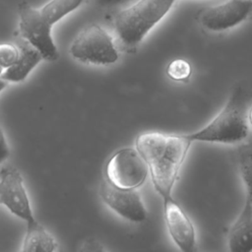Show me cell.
I'll return each instance as SVG.
<instances>
[{"label": "cell", "mask_w": 252, "mask_h": 252, "mask_svg": "<svg viewBox=\"0 0 252 252\" xmlns=\"http://www.w3.org/2000/svg\"><path fill=\"white\" fill-rule=\"evenodd\" d=\"M191 143L185 134L153 131L137 137L136 150L146 161L154 187L162 199L172 196L174 183Z\"/></svg>", "instance_id": "cell-1"}, {"label": "cell", "mask_w": 252, "mask_h": 252, "mask_svg": "<svg viewBox=\"0 0 252 252\" xmlns=\"http://www.w3.org/2000/svg\"><path fill=\"white\" fill-rule=\"evenodd\" d=\"M248 120L245 115V99L241 87H235L221 110L205 127L186 137L191 141L234 144L248 136Z\"/></svg>", "instance_id": "cell-2"}, {"label": "cell", "mask_w": 252, "mask_h": 252, "mask_svg": "<svg viewBox=\"0 0 252 252\" xmlns=\"http://www.w3.org/2000/svg\"><path fill=\"white\" fill-rule=\"evenodd\" d=\"M175 0H138L121 10L114 19L120 40L128 46L139 44L167 14Z\"/></svg>", "instance_id": "cell-3"}, {"label": "cell", "mask_w": 252, "mask_h": 252, "mask_svg": "<svg viewBox=\"0 0 252 252\" xmlns=\"http://www.w3.org/2000/svg\"><path fill=\"white\" fill-rule=\"evenodd\" d=\"M73 58L96 65H107L118 60V52L111 35L99 25L92 24L82 30L70 46Z\"/></svg>", "instance_id": "cell-4"}, {"label": "cell", "mask_w": 252, "mask_h": 252, "mask_svg": "<svg viewBox=\"0 0 252 252\" xmlns=\"http://www.w3.org/2000/svg\"><path fill=\"white\" fill-rule=\"evenodd\" d=\"M149 169L140 153L123 148L114 153L105 166L106 180L124 189H137L146 180Z\"/></svg>", "instance_id": "cell-5"}, {"label": "cell", "mask_w": 252, "mask_h": 252, "mask_svg": "<svg viewBox=\"0 0 252 252\" xmlns=\"http://www.w3.org/2000/svg\"><path fill=\"white\" fill-rule=\"evenodd\" d=\"M19 29L21 35L39 51L42 58L54 61L59 53L52 38L51 30L41 23L33 13L32 6L22 3L19 6Z\"/></svg>", "instance_id": "cell-6"}, {"label": "cell", "mask_w": 252, "mask_h": 252, "mask_svg": "<svg viewBox=\"0 0 252 252\" xmlns=\"http://www.w3.org/2000/svg\"><path fill=\"white\" fill-rule=\"evenodd\" d=\"M99 195L110 209L127 220L142 222L147 219V210L136 189L119 188L105 179L100 184Z\"/></svg>", "instance_id": "cell-7"}, {"label": "cell", "mask_w": 252, "mask_h": 252, "mask_svg": "<svg viewBox=\"0 0 252 252\" xmlns=\"http://www.w3.org/2000/svg\"><path fill=\"white\" fill-rule=\"evenodd\" d=\"M0 204L26 221L34 219L24 179L16 168L5 167L0 171Z\"/></svg>", "instance_id": "cell-8"}, {"label": "cell", "mask_w": 252, "mask_h": 252, "mask_svg": "<svg viewBox=\"0 0 252 252\" xmlns=\"http://www.w3.org/2000/svg\"><path fill=\"white\" fill-rule=\"evenodd\" d=\"M252 12V0H228L204 10L200 24L212 32H221L235 27Z\"/></svg>", "instance_id": "cell-9"}, {"label": "cell", "mask_w": 252, "mask_h": 252, "mask_svg": "<svg viewBox=\"0 0 252 252\" xmlns=\"http://www.w3.org/2000/svg\"><path fill=\"white\" fill-rule=\"evenodd\" d=\"M163 218L167 230L180 250L193 252L196 250L195 228L187 214L171 197L163 198Z\"/></svg>", "instance_id": "cell-10"}, {"label": "cell", "mask_w": 252, "mask_h": 252, "mask_svg": "<svg viewBox=\"0 0 252 252\" xmlns=\"http://www.w3.org/2000/svg\"><path fill=\"white\" fill-rule=\"evenodd\" d=\"M228 246L232 252L252 251V201L245 198L241 212L230 227Z\"/></svg>", "instance_id": "cell-11"}, {"label": "cell", "mask_w": 252, "mask_h": 252, "mask_svg": "<svg viewBox=\"0 0 252 252\" xmlns=\"http://www.w3.org/2000/svg\"><path fill=\"white\" fill-rule=\"evenodd\" d=\"M20 55L18 60L1 74V78L7 82H21L24 81L31 71L43 59L37 49L31 45L26 39L17 42Z\"/></svg>", "instance_id": "cell-12"}, {"label": "cell", "mask_w": 252, "mask_h": 252, "mask_svg": "<svg viewBox=\"0 0 252 252\" xmlns=\"http://www.w3.org/2000/svg\"><path fill=\"white\" fill-rule=\"evenodd\" d=\"M56 249V240L35 219L27 221V231L22 247L23 251L52 252Z\"/></svg>", "instance_id": "cell-13"}, {"label": "cell", "mask_w": 252, "mask_h": 252, "mask_svg": "<svg viewBox=\"0 0 252 252\" xmlns=\"http://www.w3.org/2000/svg\"><path fill=\"white\" fill-rule=\"evenodd\" d=\"M83 0H49L39 8L33 7L36 18L49 28L65 16L75 11L82 4Z\"/></svg>", "instance_id": "cell-14"}, {"label": "cell", "mask_w": 252, "mask_h": 252, "mask_svg": "<svg viewBox=\"0 0 252 252\" xmlns=\"http://www.w3.org/2000/svg\"><path fill=\"white\" fill-rule=\"evenodd\" d=\"M238 161L240 175L246 190L245 198L252 201V141L239 147Z\"/></svg>", "instance_id": "cell-15"}, {"label": "cell", "mask_w": 252, "mask_h": 252, "mask_svg": "<svg viewBox=\"0 0 252 252\" xmlns=\"http://www.w3.org/2000/svg\"><path fill=\"white\" fill-rule=\"evenodd\" d=\"M191 72L192 69L190 64L183 59H175L171 61L166 68L167 76L176 82L187 81L191 75Z\"/></svg>", "instance_id": "cell-16"}, {"label": "cell", "mask_w": 252, "mask_h": 252, "mask_svg": "<svg viewBox=\"0 0 252 252\" xmlns=\"http://www.w3.org/2000/svg\"><path fill=\"white\" fill-rule=\"evenodd\" d=\"M20 49L17 43H0V66L7 69L19 58Z\"/></svg>", "instance_id": "cell-17"}, {"label": "cell", "mask_w": 252, "mask_h": 252, "mask_svg": "<svg viewBox=\"0 0 252 252\" xmlns=\"http://www.w3.org/2000/svg\"><path fill=\"white\" fill-rule=\"evenodd\" d=\"M10 155L9 146L6 142L5 135L3 133L2 128L0 127V163H2Z\"/></svg>", "instance_id": "cell-18"}, {"label": "cell", "mask_w": 252, "mask_h": 252, "mask_svg": "<svg viewBox=\"0 0 252 252\" xmlns=\"http://www.w3.org/2000/svg\"><path fill=\"white\" fill-rule=\"evenodd\" d=\"M94 1L102 7L110 8V7H117L124 4H128L133 0H94Z\"/></svg>", "instance_id": "cell-19"}, {"label": "cell", "mask_w": 252, "mask_h": 252, "mask_svg": "<svg viewBox=\"0 0 252 252\" xmlns=\"http://www.w3.org/2000/svg\"><path fill=\"white\" fill-rule=\"evenodd\" d=\"M6 87H7V81H5L0 77V92H2Z\"/></svg>", "instance_id": "cell-20"}, {"label": "cell", "mask_w": 252, "mask_h": 252, "mask_svg": "<svg viewBox=\"0 0 252 252\" xmlns=\"http://www.w3.org/2000/svg\"><path fill=\"white\" fill-rule=\"evenodd\" d=\"M247 120H248V122H249L250 126L252 127V107H251V108H250V110H249V113H248V118H247Z\"/></svg>", "instance_id": "cell-21"}, {"label": "cell", "mask_w": 252, "mask_h": 252, "mask_svg": "<svg viewBox=\"0 0 252 252\" xmlns=\"http://www.w3.org/2000/svg\"><path fill=\"white\" fill-rule=\"evenodd\" d=\"M3 73V68L0 66V76H1V74Z\"/></svg>", "instance_id": "cell-22"}]
</instances>
